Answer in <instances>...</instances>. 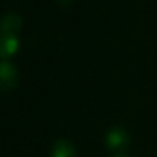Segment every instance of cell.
Instances as JSON below:
<instances>
[{
    "label": "cell",
    "mask_w": 157,
    "mask_h": 157,
    "mask_svg": "<svg viewBox=\"0 0 157 157\" xmlns=\"http://www.w3.org/2000/svg\"><path fill=\"white\" fill-rule=\"evenodd\" d=\"M19 83V73L15 66L9 61L0 63V91H12Z\"/></svg>",
    "instance_id": "6da1fadb"
},
{
    "label": "cell",
    "mask_w": 157,
    "mask_h": 157,
    "mask_svg": "<svg viewBox=\"0 0 157 157\" xmlns=\"http://www.w3.org/2000/svg\"><path fill=\"white\" fill-rule=\"evenodd\" d=\"M19 51V39L17 34H4L0 36V56L4 59L14 56Z\"/></svg>",
    "instance_id": "7a4b0ae2"
},
{
    "label": "cell",
    "mask_w": 157,
    "mask_h": 157,
    "mask_svg": "<svg viewBox=\"0 0 157 157\" xmlns=\"http://www.w3.org/2000/svg\"><path fill=\"white\" fill-rule=\"evenodd\" d=\"M22 19L17 14H7L0 19V36L4 34H17L21 31Z\"/></svg>",
    "instance_id": "3957f363"
},
{
    "label": "cell",
    "mask_w": 157,
    "mask_h": 157,
    "mask_svg": "<svg viewBox=\"0 0 157 157\" xmlns=\"http://www.w3.org/2000/svg\"><path fill=\"white\" fill-rule=\"evenodd\" d=\"M52 157H76V150L69 140L59 139L52 145Z\"/></svg>",
    "instance_id": "277c9868"
},
{
    "label": "cell",
    "mask_w": 157,
    "mask_h": 157,
    "mask_svg": "<svg viewBox=\"0 0 157 157\" xmlns=\"http://www.w3.org/2000/svg\"><path fill=\"white\" fill-rule=\"evenodd\" d=\"M127 142H128V137H127V132L122 128H113L106 133V145L112 149H120Z\"/></svg>",
    "instance_id": "5b68a950"
},
{
    "label": "cell",
    "mask_w": 157,
    "mask_h": 157,
    "mask_svg": "<svg viewBox=\"0 0 157 157\" xmlns=\"http://www.w3.org/2000/svg\"><path fill=\"white\" fill-rule=\"evenodd\" d=\"M115 157H127V155H115Z\"/></svg>",
    "instance_id": "8992f818"
}]
</instances>
